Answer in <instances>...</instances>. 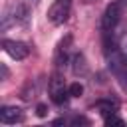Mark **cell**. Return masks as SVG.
Here are the masks:
<instances>
[{"mask_svg":"<svg viewBox=\"0 0 127 127\" xmlns=\"http://www.w3.org/2000/svg\"><path fill=\"white\" fill-rule=\"evenodd\" d=\"M30 10H32V6H28L26 2L14 4V6H12L10 10H6L4 16H2V30H6V28L12 26V24H24V22L28 20V16H30Z\"/></svg>","mask_w":127,"mask_h":127,"instance_id":"cell-1","label":"cell"},{"mask_svg":"<svg viewBox=\"0 0 127 127\" xmlns=\"http://www.w3.org/2000/svg\"><path fill=\"white\" fill-rule=\"evenodd\" d=\"M69 12H71V0H56L48 10V20L54 26H62L67 22Z\"/></svg>","mask_w":127,"mask_h":127,"instance_id":"cell-2","label":"cell"},{"mask_svg":"<svg viewBox=\"0 0 127 127\" xmlns=\"http://www.w3.org/2000/svg\"><path fill=\"white\" fill-rule=\"evenodd\" d=\"M121 16H123V10H121L115 2H111V4L105 8L103 16H101V32H103V34H105V32H117V26H119Z\"/></svg>","mask_w":127,"mask_h":127,"instance_id":"cell-3","label":"cell"},{"mask_svg":"<svg viewBox=\"0 0 127 127\" xmlns=\"http://www.w3.org/2000/svg\"><path fill=\"white\" fill-rule=\"evenodd\" d=\"M50 95H52V99H54L58 105L65 103L67 97H71L69 91H67V87H65V83H64V79H62V75H60L58 71H56V73L52 75V79H50Z\"/></svg>","mask_w":127,"mask_h":127,"instance_id":"cell-4","label":"cell"},{"mask_svg":"<svg viewBox=\"0 0 127 127\" xmlns=\"http://www.w3.org/2000/svg\"><path fill=\"white\" fill-rule=\"evenodd\" d=\"M2 48L12 60H24L30 54V46L20 40H2Z\"/></svg>","mask_w":127,"mask_h":127,"instance_id":"cell-5","label":"cell"},{"mask_svg":"<svg viewBox=\"0 0 127 127\" xmlns=\"http://www.w3.org/2000/svg\"><path fill=\"white\" fill-rule=\"evenodd\" d=\"M69 48H71V36L67 34V36L62 38V40L58 42V46H56L54 64H56L58 67H62V65H65V64L69 62Z\"/></svg>","mask_w":127,"mask_h":127,"instance_id":"cell-6","label":"cell"},{"mask_svg":"<svg viewBox=\"0 0 127 127\" xmlns=\"http://www.w3.org/2000/svg\"><path fill=\"white\" fill-rule=\"evenodd\" d=\"M0 121L6 125H16L24 121V111L16 105H4L0 109Z\"/></svg>","mask_w":127,"mask_h":127,"instance_id":"cell-7","label":"cell"},{"mask_svg":"<svg viewBox=\"0 0 127 127\" xmlns=\"http://www.w3.org/2000/svg\"><path fill=\"white\" fill-rule=\"evenodd\" d=\"M95 107L99 109V113L103 115V119L107 117V115H111V113H117V109H119V103L117 101H113V99H99L97 103H95Z\"/></svg>","mask_w":127,"mask_h":127,"instance_id":"cell-8","label":"cell"},{"mask_svg":"<svg viewBox=\"0 0 127 127\" xmlns=\"http://www.w3.org/2000/svg\"><path fill=\"white\" fill-rule=\"evenodd\" d=\"M71 69H73L75 75H85L87 73V62H85L83 54H73V58H71Z\"/></svg>","mask_w":127,"mask_h":127,"instance_id":"cell-9","label":"cell"},{"mask_svg":"<svg viewBox=\"0 0 127 127\" xmlns=\"http://www.w3.org/2000/svg\"><path fill=\"white\" fill-rule=\"evenodd\" d=\"M67 91H69L71 97H79V95L83 93V85H81L79 81H75V83H71V85L67 87Z\"/></svg>","mask_w":127,"mask_h":127,"instance_id":"cell-10","label":"cell"},{"mask_svg":"<svg viewBox=\"0 0 127 127\" xmlns=\"http://www.w3.org/2000/svg\"><path fill=\"white\" fill-rule=\"evenodd\" d=\"M105 123H107V125H125V121H123L121 117H117V113L107 115V117H105Z\"/></svg>","mask_w":127,"mask_h":127,"instance_id":"cell-11","label":"cell"},{"mask_svg":"<svg viewBox=\"0 0 127 127\" xmlns=\"http://www.w3.org/2000/svg\"><path fill=\"white\" fill-rule=\"evenodd\" d=\"M115 77H117V83L121 85V89L127 93V71H125V73H119V75H115Z\"/></svg>","mask_w":127,"mask_h":127,"instance_id":"cell-12","label":"cell"},{"mask_svg":"<svg viewBox=\"0 0 127 127\" xmlns=\"http://www.w3.org/2000/svg\"><path fill=\"white\" fill-rule=\"evenodd\" d=\"M36 113H38L40 117H46V113H48V107H46L44 103H40V105H38V111H36Z\"/></svg>","mask_w":127,"mask_h":127,"instance_id":"cell-13","label":"cell"},{"mask_svg":"<svg viewBox=\"0 0 127 127\" xmlns=\"http://www.w3.org/2000/svg\"><path fill=\"white\" fill-rule=\"evenodd\" d=\"M115 4H117V6H119V8L123 10V12L127 10V0H115Z\"/></svg>","mask_w":127,"mask_h":127,"instance_id":"cell-14","label":"cell"},{"mask_svg":"<svg viewBox=\"0 0 127 127\" xmlns=\"http://www.w3.org/2000/svg\"><path fill=\"white\" fill-rule=\"evenodd\" d=\"M0 69H2V79H6V77H8V67L2 64V65H0Z\"/></svg>","mask_w":127,"mask_h":127,"instance_id":"cell-15","label":"cell"},{"mask_svg":"<svg viewBox=\"0 0 127 127\" xmlns=\"http://www.w3.org/2000/svg\"><path fill=\"white\" fill-rule=\"evenodd\" d=\"M22 2H26L28 6H32V8H34V6H36V4L40 2V0H22Z\"/></svg>","mask_w":127,"mask_h":127,"instance_id":"cell-16","label":"cell"}]
</instances>
